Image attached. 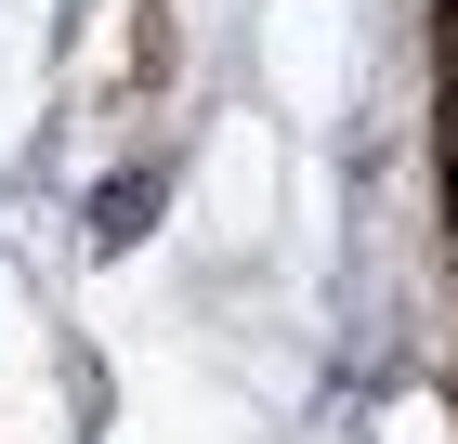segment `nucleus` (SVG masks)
I'll use <instances>...</instances> for the list:
<instances>
[{
  "instance_id": "nucleus-1",
  "label": "nucleus",
  "mask_w": 458,
  "mask_h": 444,
  "mask_svg": "<svg viewBox=\"0 0 458 444\" xmlns=\"http://www.w3.org/2000/svg\"><path fill=\"white\" fill-rule=\"evenodd\" d=\"M157 197H171V171H118V183H92V248H131L144 222H157Z\"/></svg>"
}]
</instances>
